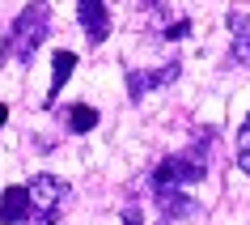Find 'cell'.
<instances>
[{"label": "cell", "instance_id": "9a60e30c", "mask_svg": "<svg viewBox=\"0 0 250 225\" xmlns=\"http://www.w3.org/2000/svg\"><path fill=\"white\" fill-rule=\"evenodd\" d=\"M4 123H9V106L0 102V128H4Z\"/></svg>", "mask_w": 250, "mask_h": 225}, {"label": "cell", "instance_id": "7a4b0ae2", "mask_svg": "<svg viewBox=\"0 0 250 225\" xmlns=\"http://www.w3.org/2000/svg\"><path fill=\"white\" fill-rule=\"evenodd\" d=\"M68 183L55 179V174H34L30 179V225H55L64 217V204H68Z\"/></svg>", "mask_w": 250, "mask_h": 225}, {"label": "cell", "instance_id": "5bb4252c", "mask_svg": "<svg viewBox=\"0 0 250 225\" xmlns=\"http://www.w3.org/2000/svg\"><path fill=\"white\" fill-rule=\"evenodd\" d=\"M123 225H145V217H140V208H136V204H127V208H123Z\"/></svg>", "mask_w": 250, "mask_h": 225}, {"label": "cell", "instance_id": "30bf717a", "mask_svg": "<svg viewBox=\"0 0 250 225\" xmlns=\"http://www.w3.org/2000/svg\"><path fill=\"white\" fill-rule=\"evenodd\" d=\"M233 158H237V170L250 174V115L242 119V128H237V136H233Z\"/></svg>", "mask_w": 250, "mask_h": 225}, {"label": "cell", "instance_id": "52a82bcc", "mask_svg": "<svg viewBox=\"0 0 250 225\" xmlns=\"http://www.w3.org/2000/svg\"><path fill=\"white\" fill-rule=\"evenodd\" d=\"M30 217V187H9L0 196V225H17Z\"/></svg>", "mask_w": 250, "mask_h": 225}, {"label": "cell", "instance_id": "277c9868", "mask_svg": "<svg viewBox=\"0 0 250 225\" xmlns=\"http://www.w3.org/2000/svg\"><path fill=\"white\" fill-rule=\"evenodd\" d=\"M178 72H183V64H178V60L157 64V68H132V72H127V98H132V102H140L148 90L174 85V81H178Z\"/></svg>", "mask_w": 250, "mask_h": 225}, {"label": "cell", "instance_id": "8fae6325", "mask_svg": "<svg viewBox=\"0 0 250 225\" xmlns=\"http://www.w3.org/2000/svg\"><path fill=\"white\" fill-rule=\"evenodd\" d=\"M233 64L250 68V30L246 34H233Z\"/></svg>", "mask_w": 250, "mask_h": 225}, {"label": "cell", "instance_id": "3957f363", "mask_svg": "<svg viewBox=\"0 0 250 225\" xmlns=\"http://www.w3.org/2000/svg\"><path fill=\"white\" fill-rule=\"evenodd\" d=\"M208 174V161L199 153H174V158H161L157 170H153V187H191Z\"/></svg>", "mask_w": 250, "mask_h": 225}, {"label": "cell", "instance_id": "8992f818", "mask_svg": "<svg viewBox=\"0 0 250 225\" xmlns=\"http://www.w3.org/2000/svg\"><path fill=\"white\" fill-rule=\"evenodd\" d=\"M157 191V208L166 212V221H195L199 200H191L183 187H153Z\"/></svg>", "mask_w": 250, "mask_h": 225}, {"label": "cell", "instance_id": "6da1fadb", "mask_svg": "<svg viewBox=\"0 0 250 225\" xmlns=\"http://www.w3.org/2000/svg\"><path fill=\"white\" fill-rule=\"evenodd\" d=\"M47 34H51V4L30 0L0 43V64H34V51L47 43Z\"/></svg>", "mask_w": 250, "mask_h": 225}, {"label": "cell", "instance_id": "5b68a950", "mask_svg": "<svg viewBox=\"0 0 250 225\" xmlns=\"http://www.w3.org/2000/svg\"><path fill=\"white\" fill-rule=\"evenodd\" d=\"M77 22H81L85 39H89L93 47L110 39V13H106V0H77Z\"/></svg>", "mask_w": 250, "mask_h": 225}, {"label": "cell", "instance_id": "ba28073f", "mask_svg": "<svg viewBox=\"0 0 250 225\" xmlns=\"http://www.w3.org/2000/svg\"><path fill=\"white\" fill-rule=\"evenodd\" d=\"M72 72H77V51H55L51 55V90H47V102L42 106H51L55 98H60V90L68 85Z\"/></svg>", "mask_w": 250, "mask_h": 225}, {"label": "cell", "instance_id": "4fadbf2b", "mask_svg": "<svg viewBox=\"0 0 250 225\" xmlns=\"http://www.w3.org/2000/svg\"><path fill=\"white\" fill-rule=\"evenodd\" d=\"M225 22H229V30H233V34H246V30H250V17L242 13V9H233V13L225 17Z\"/></svg>", "mask_w": 250, "mask_h": 225}, {"label": "cell", "instance_id": "7c38bea8", "mask_svg": "<svg viewBox=\"0 0 250 225\" xmlns=\"http://www.w3.org/2000/svg\"><path fill=\"white\" fill-rule=\"evenodd\" d=\"M187 34H191V22L183 17V22H174V26H166V34H161V39H166V43H178V39H187Z\"/></svg>", "mask_w": 250, "mask_h": 225}, {"label": "cell", "instance_id": "9c48e42d", "mask_svg": "<svg viewBox=\"0 0 250 225\" xmlns=\"http://www.w3.org/2000/svg\"><path fill=\"white\" fill-rule=\"evenodd\" d=\"M93 128H98V111H93V106H72V111H68V132L85 136V132H93Z\"/></svg>", "mask_w": 250, "mask_h": 225}]
</instances>
